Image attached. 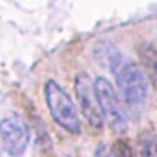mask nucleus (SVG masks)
Wrapping results in <instances>:
<instances>
[{"instance_id":"20e7f679","label":"nucleus","mask_w":157,"mask_h":157,"mask_svg":"<svg viewBox=\"0 0 157 157\" xmlns=\"http://www.w3.org/2000/svg\"><path fill=\"white\" fill-rule=\"evenodd\" d=\"M31 131L20 115H7L0 120V142L10 157H20L28 149Z\"/></svg>"},{"instance_id":"423d86ee","label":"nucleus","mask_w":157,"mask_h":157,"mask_svg":"<svg viewBox=\"0 0 157 157\" xmlns=\"http://www.w3.org/2000/svg\"><path fill=\"white\" fill-rule=\"evenodd\" d=\"M139 56L149 82H152V85L157 88V43L146 41L139 48Z\"/></svg>"},{"instance_id":"6e6552de","label":"nucleus","mask_w":157,"mask_h":157,"mask_svg":"<svg viewBox=\"0 0 157 157\" xmlns=\"http://www.w3.org/2000/svg\"><path fill=\"white\" fill-rule=\"evenodd\" d=\"M111 149H113V155L115 157H136L131 144L126 139H118L111 146Z\"/></svg>"},{"instance_id":"1a4fd4ad","label":"nucleus","mask_w":157,"mask_h":157,"mask_svg":"<svg viewBox=\"0 0 157 157\" xmlns=\"http://www.w3.org/2000/svg\"><path fill=\"white\" fill-rule=\"evenodd\" d=\"M95 157H115L113 155V149L111 146L105 144V142H100L97 147H95V152H93Z\"/></svg>"},{"instance_id":"f03ea898","label":"nucleus","mask_w":157,"mask_h":157,"mask_svg":"<svg viewBox=\"0 0 157 157\" xmlns=\"http://www.w3.org/2000/svg\"><path fill=\"white\" fill-rule=\"evenodd\" d=\"M44 100H46L49 115L56 124H59L71 134H80L82 123L75 103L54 78H49L44 83Z\"/></svg>"},{"instance_id":"7ed1b4c3","label":"nucleus","mask_w":157,"mask_h":157,"mask_svg":"<svg viewBox=\"0 0 157 157\" xmlns=\"http://www.w3.org/2000/svg\"><path fill=\"white\" fill-rule=\"evenodd\" d=\"M93 92H95V98L100 108L103 121L111 128L115 132H124L128 128L126 116L123 113V108L120 105V100L116 97V92L110 80L105 77H97L93 80Z\"/></svg>"},{"instance_id":"0eeeda50","label":"nucleus","mask_w":157,"mask_h":157,"mask_svg":"<svg viewBox=\"0 0 157 157\" xmlns=\"http://www.w3.org/2000/svg\"><path fill=\"white\" fill-rule=\"evenodd\" d=\"M136 157H157V134L152 131H142L137 136Z\"/></svg>"},{"instance_id":"f257e3e1","label":"nucleus","mask_w":157,"mask_h":157,"mask_svg":"<svg viewBox=\"0 0 157 157\" xmlns=\"http://www.w3.org/2000/svg\"><path fill=\"white\" fill-rule=\"evenodd\" d=\"M103 48V57L110 67L116 80V87L121 98L126 105L136 106L141 105L149 97V78H147L144 69L134 61L128 59L126 56L113 48L111 44H101Z\"/></svg>"},{"instance_id":"39448f33","label":"nucleus","mask_w":157,"mask_h":157,"mask_svg":"<svg viewBox=\"0 0 157 157\" xmlns=\"http://www.w3.org/2000/svg\"><path fill=\"white\" fill-rule=\"evenodd\" d=\"M74 90L77 97V105L82 116L85 118L88 126L93 129H101L103 128V118L98 108L95 92H93V82L85 72H78L74 80Z\"/></svg>"}]
</instances>
